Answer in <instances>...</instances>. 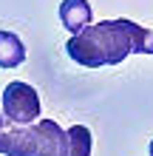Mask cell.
I'll return each instance as SVG.
<instances>
[{
  "label": "cell",
  "instance_id": "9c48e42d",
  "mask_svg": "<svg viewBox=\"0 0 153 156\" xmlns=\"http://www.w3.org/2000/svg\"><path fill=\"white\" fill-rule=\"evenodd\" d=\"M150 54H153V34H150Z\"/></svg>",
  "mask_w": 153,
  "mask_h": 156
},
{
  "label": "cell",
  "instance_id": "3957f363",
  "mask_svg": "<svg viewBox=\"0 0 153 156\" xmlns=\"http://www.w3.org/2000/svg\"><path fill=\"white\" fill-rule=\"evenodd\" d=\"M34 151H37L34 125L6 128V133H3V153L6 156H34Z\"/></svg>",
  "mask_w": 153,
  "mask_h": 156
},
{
  "label": "cell",
  "instance_id": "5b68a950",
  "mask_svg": "<svg viewBox=\"0 0 153 156\" xmlns=\"http://www.w3.org/2000/svg\"><path fill=\"white\" fill-rule=\"evenodd\" d=\"M60 23L71 34H79L85 26H91V3L88 0H62L60 3Z\"/></svg>",
  "mask_w": 153,
  "mask_h": 156
},
{
  "label": "cell",
  "instance_id": "7a4b0ae2",
  "mask_svg": "<svg viewBox=\"0 0 153 156\" xmlns=\"http://www.w3.org/2000/svg\"><path fill=\"white\" fill-rule=\"evenodd\" d=\"M3 116L12 125H31L40 119V97L29 82H9L3 88Z\"/></svg>",
  "mask_w": 153,
  "mask_h": 156
},
{
  "label": "cell",
  "instance_id": "ba28073f",
  "mask_svg": "<svg viewBox=\"0 0 153 156\" xmlns=\"http://www.w3.org/2000/svg\"><path fill=\"white\" fill-rule=\"evenodd\" d=\"M6 128H9L6 116H0V153H3V133H6Z\"/></svg>",
  "mask_w": 153,
  "mask_h": 156
},
{
  "label": "cell",
  "instance_id": "277c9868",
  "mask_svg": "<svg viewBox=\"0 0 153 156\" xmlns=\"http://www.w3.org/2000/svg\"><path fill=\"white\" fill-rule=\"evenodd\" d=\"M34 136H37L34 156H57L62 148V139H65V131L54 119H40V122H34Z\"/></svg>",
  "mask_w": 153,
  "mask_h": 156
},
{
  "label": "cell",
  "instance_id": "30bf717a",
  "mask_svg": "<svg viewBox=\"0 0 153 156\" xmlns=\"http://www.w3.org/2000/svg\"><path fill=\"white\" fill-rule=\"evenodd\" d=\"M150 156H153V142H150Z\"/></svg>",
  "mask_w": 153,
  "mask_h": 156
},
{
  "label": "cell",
  "instance_id": "8992f818",
  "mask_svg": "<svg viewBox=\"0 0 153 156\" xmlns=\"http://www.w3.org/2000/svg\"><path fill=\"white\" fill-rule=\"evenodd\" d=\"M94 148V136L85 125H71L65 131V139H62V148L57 156H91Z\"/></svg>",
  "mask_w": 153,
  "mask_h": 156
},
{
  "label": "cell",
  "instance_id": "6da1fadb",
  "mask_svg": "<svg viewBox=\"0 0 153 156\" xmlns=\"http://www.w3.org/2000/svg\"><path fill=\"white\" fill-rule=\"evenodd\" d=\"M68 57L85 68L119 66L128 54H150V31L133 20H102L71 34L65 43Z\"/></svg>",
  "mask_w": 153,
  "mask_h": 156
},
{
  "label": "cell",
  "instance_id": "52a82bcc",
  "mask_svg": "<svg viewBox=\"0 0 153 156\" xmlns=\"http://www.w3.org/2000/svg\"><path fill=\"white\" fill-rule=\"evenodd\" d=\"M26 60V45L12 31H0V68H17Z\"/></svg>",
  "mask_w": 153,
  "mask_h": 156
}]
</instances>
